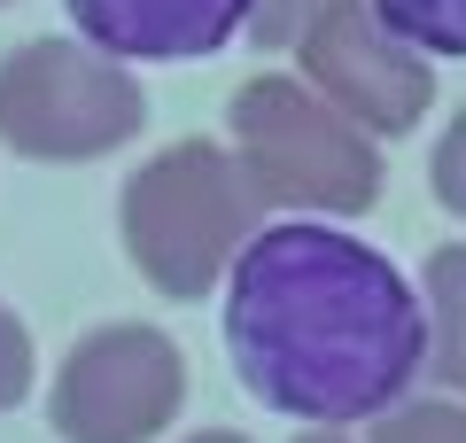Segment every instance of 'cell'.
I'll return each instance as SVG.
<instances>
[{
	"instance_id": "obj_8",
	"label": "cell",
	"mask_w": 466,
	"mask_h": 443,
	"mask_svg": "<svg viewBox=\"0 0 466 443\" xmlns=\"http://www.w3.org/2000/svg\"><path fill=\"white\" fill-rule=\"evenodd\" d=\"M420 304H428V366L466 397V242H443L428 257Z\"/></svg>"
},
{
	"instance_id": "obj_15",
	"label": "cell",
	"mask_w": 466,
	"mask_h": 443,
	"mask_svg": "<svg viewBox=\"0 0 466 443\" xmlns=\"http://www.w3.org/2000/svg\"><path fill=\"white\" fill-rule=\"evenodd\" d=\"M296 443H342V436H327V428H319V436H296Z\"/></svg>"
},
{
	"instance_id": "obj_4",
	"label": "cell",
	"mask_w": 466,
	"mask_h": 443,
	"mask_svg": "<svg viewBox=\"0 0 466 443\" xmlns=\"http://www.w3.org/2000/svg\"><path fill=\"white\" fill-rule=\"evenodd\" d=\"M148 125V94L125 63L78 39H24L0 55V140L32 164H86Z\"/></svg>"
},
{
	"instance_id": "obj_6",
	"label": "cell",
	"mask_w": 466,
	"mask_h": 443,
	"mask_svg": "<svg viewBox=\"0 0 466 443\" xmlns=\"http://www.w3.org/2000/svg\"><path fill=\"white\" fill-rule=\"evenodd\" d=\"M296 63L311 78V94L327 109H342L358 132H412L435 101V78L404 39L381 32L366 0H327L311 24L296 32Z\"/></svg>"
},
{
	"instance_id": "obj_1",
	"label": "cell",
	"mask_w": 466,
	"mask_h": 443,
	"mask_svg": "<svg viewBox=\"0 0 466 443\" xmlns=\"http://www.w3.org/2000/svg\"><path fill=\"white\" fill-rule=\"evenodd\" d=\"M226 350L241 389L288 420H381L428 366V304L358 233L288 218L226 273Z\"/></svg>"
},
{
	"instance_id": "obj_10",
	"label": "cell",
	"mask_w": 466,
	"mask_h": 443,
	"mask_svg": "<svg viewBox=\"0 0 466 443\" xmlns=\"http://www.w3.org/2000/svg\"><path fill=\"white\" fill-rule=\"evenodd\" d=\"M373 443H466V405H397L373 420Z\"/></svg>"
},
{
	"instance_id": "obj_3",
	"label": "cell",
	"mask_w": 466,
	"mask_h": 443,
	"mask_svg": "<svg viewBox=\"0 0 466 443\" xmlns=\"http://www.w3.org/2000/svg\"><path fill=\"white\" fill-rule=\"evenodd\" d=\"M233 156L265 202H296V211H327V218H358L381 202L373 140L342 109H327L303 78L265 70L233 94Z\"/></svg>"
},
{
	"instance_id": "obj_9",
	"label": "cell",
	"mask_w": 466,
	"mask_h": 443,
	"mask_svg": "<svg viewBox=\"0 0 466 443\" xmlns=\"http://www.w3.org/2000/svg\"><path fill=\"white\" fill-rule=\"evenodd\" d=\"M389 39L428 63V55H466V0H366Z\"/></svg>"
},
{
	"instance_id": "obj_2",
	"label": "cell",
	"mask_w": 466,
	"mask_h": 443,
	"mask_svg": "<svg viewBox=\"0 0 466 443\" xmlns=\"http://www.w3.org/2000/svg\"><path fill=\"white\" fill-rule=\"evenodd\" d=\"M125 257L179 304H202L265 233V195L218 140H171L116 195Z\"/></svg>"
},
{
	"instance_id": "obj_12",
	"label": "cell",
	"mask_w": 466,
	"mask_h": 443,
	"mask_svg": "<svg viewBox=\"0 0 466 443\" xmlns=\"http://www.w3.org/2000/svg\"><path fill=\"white\" fill-rule=\"evenodd\" d=\"M32 397V327L0 304V412Z\"/></svg>"
},
{
	"instance_id": "obj_11",
	"label": "cell",
	"mask_w": 466,
	"mask_h": 443,
	"mask_svg": "<svg viewBox=\"0 0 466 443\" xmlns=\"http://www.w3.org/2000/svg\"><path fill=\"white\" fill-rule=\"evenodd\" d=\"M428 187H435V202H443L451 218H466V109L451 117V132L435 140V156H428Z\"/></svg>"
},
{
	"instance_id": "obj_13",
	"label": "cell",
	"mask_w": 466,
	"mask_h": 443,
	"mask_svg": "<svg viewBox=\"0 0 466 443\" xmlns=\"http://www.w3.org/2000/svg\"><path fill=\"white\" fill-rule=\"evenodd\" d=\"M319 8H327V0H257V24H249V32L265 39V47H296V32L319 16Z\"/></svg>"
},
{
	"instance_id": "obj_5",
	"label": "cell",
	"mask_w": 466,
	"mask_h": 443,
	"mask_svg": "<svg viewBox=\"0 0 466 443\" xmlns=\"http://www.w3.org/2000/svg\"><path fill=\"white\" fill-rule=\"evenodd\" d=\"M187 397V358L164 327L116 319L70 343L63 374L47 389V420L63 443H156L179 420Z\"/></svg>"
},
{
	"instance_id": "obj_14",
	"label": "cell",
	"mask_w": 466,
	"mask_h": 443,
	"mask_svg": "<svg viewBox=\"0 0 466 443\" xmlns=\"http://www.w3.org/2000/svg\"><path fill=\"white\" fill-rule=\"evenodd\" d=\"M187 443H241L233 428H202V436H187Z\"/></svg>"
},
{
	"instance_id": "obj_7",
	"label": "cell",
	"mask_w": 466,
	"mask_h": 443,
	"mask_svg": "<svg viewBox=\"0 0 466 443\" xmlns=\"http://www.w3.org/2000/svg\"><path fill=\"white\" fill-rule=\"evenodd\" d=\"M109 63H195L257 24V0H63Z\"/></svg>"
}]
</instances>
